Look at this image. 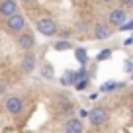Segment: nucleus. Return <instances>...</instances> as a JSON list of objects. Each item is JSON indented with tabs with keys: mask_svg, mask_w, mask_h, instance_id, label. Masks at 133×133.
I'll return each mask as SVG.
<instances>
[{
	"mask_svg": "<svg viewBox=\"0 0 133 133\" xmlns=\"http://www.w3.org/2000/svg\"><path fill=\"white\" fill-rule=\"evenodd\" d=\"M16 12H20L16 0H0V18H8Z\"/></svg>",
	"mask_w": 133,
	"mask_h": 133,
	"instance_id": "obj_9",
	"label": "nucleus"
},
{
	"mask_svg": "<svg viewBox=\"0 0 133 133\" xmlns=\"http://www.w3.org/2000/svg\"><path fill=\"white\" fill-rule=\"evenodd\" d=\"M39 72H41V76H43V78H47V80H53V78H55V75H53V66H51L49 63H45V65L41 66V71H39Z\"/></svg>",
	"mask_w": 133,
	"mask_h": 133,
	"instance_id": "obj_14",
	"label": "nucleus"
},
{
	"mask_svg": "<svg viewBox=\"0 0 133 133\" xmlns=\"http://www.w3.org/2000/svg\"><path fill=\"white\" fill-rule=\"evenodd\" d=\"M16 41H18V47H20V49H24V51H31L33 47H35V35H33V33L29 31L28 28H25L24 31L18 33Z\"/></svg>",
	"mask_w": 133,
	"mask_h": 133,
	"instance_id": "obj_5",
	"label": "nucleus"
},
{
	"mask_svg": "<svg viewBox=\"0 0 133 133\" xmlns=\"http://www.w3.org/2000/svg\"><path fill=\"white\" fill-rule=\"evenodd\" d=\"M133 29V20H125L121 25H117V31H131Z\"/></svg>",
	"mask_w": 133,
	"mask_h": 133,
	"instance_id": "obj_17",
	"label": "nucleus"
},
{
	"mask_svg": "<svg viewBox=\"0 0 133 133\" xmlns=\"http://www.w3.org/2000/svg\"><path fill=\"white\" fill-rule=\"evenodd\" d=\"M4 28L8 29L10 33H20V31H24L25 28H28V18L24 16V14H20V12H16V14H12V16H8V18H4Z\"/></svg>",
	"mask_w": 133,
	"mask_h": 133,
	"instance_id": "obj_2",
	"label": "nucleus"
},
{
	"mask_svg": "<svg viewBox=\"0 0 133 133\" xmlns=\"http://www.w3.org/2000/svg\"><path fill=\"white\" fill-rule=\"evenodd\" d=\"M6 90H8V84L0 80V96H2V94H6Z\"/></svg>",
	"mask_w": 133,
	"mask_h": 133,
	"instance_id": "obj_20",
	"label": "nucleus"
},
{
	"mask_svg": "<svg viewBox=\"0 0 133 133\" xmlns=\"http://www.w3.org/2000/svg\"><path fill=\"white\" fill-rule=\"evenodd\" d=\"M75 57H76V61H78L82 66H86L88 61H90V57H88V51L84 49V47H76V49H75Z\"/></svg>",
	"mask_w": 133,
	"mask_h": 133,
	"instance_id": "obj_12",
	"label": "nucleus"
},
{
	"mask_svg": "<svg viewBox=\"0 0 133 133\" xmlns=\"http://www.w3.org/2000/svg\"><path fill=\"white\" fill-rule=\"evenodd\" d=\"M112 25L110 24H104V22H98V24L94 25V31H92V35H94V39H98V41H104V39L112 37Z\"/></svg>",
	"mask_w": 133,
	"mask_h": 133,
	"instance_id": "obj_7",
	"label": "nucleus"
},
{
	"mask_svg": "<svg viewBox=\"0 0 133 133\" xmlns=\"http://www.w3.org/2000/svg\"><path fill=\"white\" fill-rule=\"evenodd\" d=\"M82 117H88V112H86V110H80V119H82Z\"/></svg>",
	"mask_w": 133,
	"mask_h": 133,
	"instance_id": "obj_24",
	"label": "nucleus"
},
{
	"mask_svg": "<svg viewBox=\"0 0 133 133\" xmlns=\"http://www.w3.org/2000/svg\"><path fill=\"white\" fill-rule=\"evenodd\" d=\"M71 47H72L71 41H66V39H59V41L53 43V49H55V51H69Z\"/></svg>",
	"mask_w": 133,
	"mask_h": 133,
	"instance_id": "obj_15",
	"label": "nucleus"
},
{
	"mask_svg": "<svg viewBox=\"0 0 133 133\" xmlns=\"http://www.w3.org/2000/svg\"><path fill=\"white\" fill-rule=\"evenodd\" d=\"M25 108V100L22 96H8L4 102V110L10 114V116H20Z\"/></svg>",
	"mask_w": 133,
	"mask_h": 133,
	"instance_id": "obj_4",
	"label": "nucleus"
},
{
	"mask_svg": "<svg viewBox=\"0 0 133 133\" xmlns=\"http://www.w3.org/2000/svg\"><path fill=\"white\" fill-rule=\"evenodd\" d=\"M112 57V49H104V51H100L98 57H96V61L102 63V61H108V59Z\"/></svg>",
	"mask_w": 133,
	"mask_h": 133,
	"instance_id": "obj_16",
	"label": "nucleus"
},
{
	"mask_svg": "<svg viewBox=\"0 0 133 133\" xmlns=\"http://www.w3.org/2000/svg\"><path fill=\"white\" fill-rule=\"evenodd\" d=\"M123 69H125V72H131L133 71V65H131V59H125V63H123Z\"/></svg>",
	"mask_w": 133,
	"mask_h": 133,
	"instance_id": "obj_19",
	"label": "nucleus"
},
{
	"mask_svg": "<svg viewBox=\"0 0 133 133\" xmlns=\"http://www.w3.org/2000/svg\"><path fill=\"white\" fill-rule=\"evenodd\" d=\"M102 2H106V4H112V2H116V0H102Z\"/></svg>",
	"mask_w": 133,
	"mask_h": 133,
	"instance_id": "obj_25",
	"label": "nucleus"
},
{
	"mask_svg": "<svg viewBox=\"0 0 133 133\" xmlns=\"http://www.w3.org/2000/svg\"><path fill=\"white\" fill-rule=\"evenodd\" d=\"M127 20V8H123V6H119V8H114L112 12H110L108 16V24L110 25H121L123 22Z\"/></svg>",
	"mask_w": 133,
	"mask_h": 133,
	"instance_id": "obj_8",
	"label": "nucleus"
},
{
	"mask_svg": "<svg viewBox=\"0 0 133 133\" xmlns=\"http://www.w3.org/2000/svg\"><path fill=\"white\" fill-rule=\"evenodd\" d=\"M131 43H133V37H131V35L123 39V45H127V47H129V45H131Z\"/></svg>",
	"mask_w": 133,
	"mask_h": 133,
	"instance_id": "obj_21",
	"label": "nucleus"
},
{
	"mask_svg": "<svg viewBox=\"0 0 133 133\" xmlns=\"http://www.w3.org/2000/svg\"><path fill=\"white\" fill-rule=\"evenodd\" d=\"M35 2H37V0H24V4H25V6H33Z\"/></svg>",
	"mask_w": 133,
	"mask_h": 133,
	"instance_id": "obj_22",
	"label": "nucleus"
},
{
	"mask_svg": "<svg viewBox=\"0 0 133 133\" xmlns=\"http://www.w3.org/2000/svg\"><path fill=\"white\" fill-rule=\"evenodd\" d=\"M35 29L41 33L43 37H53V35H57V33H59L57 22H55L53 18H47V16L35 20Z\"/></svg>",
	"mask_w": 133,
	"mask_h": 133,
	"instance_id": "obj_1",
	"label": "nucleus"
},
{
	"mask_svg": "<svg viewBox=\"0 0 133 133\" xmlns=\"http://www.w3.org/2000/svg\"><path fill=\"white\" fill-rule=\"evenodd\" d=\"M123 2H125L123 8H131V6H133V0H123Z\"/></svg>",
	"mask_w": 133,
	"mask_h": 133,
	"instance_id": "obj_23",
	"label": "nucleus"
},
{
	"mask_svg": "<svg viewBox=\"0 0 133 133\" xmlns=\"http://www.w3.org/2000/svg\"><path fill=\"white\" fill-rule=\"evenodd\" d=\"M63 131L65 133H82L84 131V123L80 117H69L63 125Z\"/></svg>",
	"mask_w": 133,
	"mask_h": 133,
	"instance_id": "obj_10",
	"label": "nucleus"
},
{
	"mask_svg": "<svg viewBox=\"0 0 133 133\" xmlns=\"http://www.w3.org/2000/svg\"><path fill=\"white\" fill-rule=\"evenodd\" d=\"M88 84H90V82H88V78H80V80H76V82H75V86H76V90L82 92V90H86V88H88Z\"/></svg>",
	"mask_w": 133,
	"mask_h": 133,
	"instance_id": "obj_18",
	"label": "nucleus"
},
{
	"mask_svg": "<svg viewBox=\"0 0 133 133\" xmlns=\"http://www.w3.org/2000/svg\"><path fill=\"white\" fill-rule=\"evenodd\" d=\"M123 86H125V82H121V80H108V82H104L100 86V92L108 94V92H116V90H119V88H123Z\"/></svg>",
	"mask_w": 133,
	"mask_h": 133,
	"instance_id": "obj_11",
	"label": "nucleus"
},
{
	"mask_svg": "<svg viewBox=\"0 0 133 133\" xmlns=\"http://www.w3.org/2000/svg\"><path fill=\"white\" fill-rule=\"evenodd\" d=\"M22 72L24 75H31V72H35V66H37V59H35V55L31 53V51H25V55L22 57Z\"/></svg>",
	"mask_w": 133,
	"mask_h": 133,
	"instance_id": "obj_6",
	"label": "nucleus"
},
{
	"mask_svg": "<svg viewBox=\"0 0 133 133\" xmlns=\"http://www.w3.org/2000/svg\"><path fill=\"white\" fill-rule=\"evenodd\" d=\"M76 80H78V78H76V71H66L65 76L61 78V82L65 84V86H69V84H75Z\"/></svg>",
	"mask_w": 133,
	"mask_h": 133,
	"instance_id": "obj_13",
	"label": "nucleus"
},
{
	"mask_svg": "<svg viewBox=\"0 0 133 133\" xmlns=\"http://www.w3.org/2000/svg\"><path fill=\"white\" fill-rule=\"evenodd\" d=\"M110 119V114L106 108H102V106H96L94 110H90L88 112V121H90L94 127H102V125H106Z\"/></svg>",
	"mask_w": 133,
	"mask_h": 133,
	"instance_id": "obj_3",
	"label": "nucleus"
}]
</instances>
